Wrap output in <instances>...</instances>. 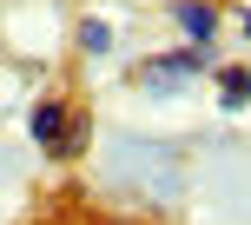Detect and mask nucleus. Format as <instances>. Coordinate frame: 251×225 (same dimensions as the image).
I'll list each match as a JSON object with an SVG mask.
<instances>
[{"label":"nucleus","instance_id":"nucleus-1","mask_svg":"<svg viewBox=\"0 0 251 225\" xmlns=\"http://www.w3.org/2000/svg\"><path fill=\"white\" fill-rule=\"evenodd\" d=\"M205 66H212V47H172V53H159V60H146V66H139V80H146L152 93H172L178 80L205 73Z\"/></svg>","mask_w":251,"mask_h":225},{"label":"nucleus","instance_id":"nucleus-2","mask_svg":"<svg viewBox=\"0 0 251 225\" xmlns=\"http://www.w3.org/2000/svg\"><path fill=\"white\" fill-rule=\"evenodd\" d=\"M66 112H73V106H66L60 93L33 100V112H26V133H33V146H40V152H53V146H60V133H66Z\"/></svg>","mask_w":251,"mask_h":225},{"label":"nucleus","instance_id":"nucleus-3","mask_svg":"<svg viewBox=\"0 0 251 225\" xmlns=\"http://www.w3.org/2000/svg\"><path fill=\"white\" fill-rule=\"evenodd\" d=\"M172 20L185 33V47H212V33H218V7L212 0H172Z\"/></svg>","mask_w":251,"mask_h":225},{"label":"nucleus","instance_id":"nucleus-4","mask_svg":"<svg viewBox=\"0 0 251 225\" xmlns=\"http://www.w3.org/2000/svg\"><path fill=\"white\" fill-rule=\"evenodd\" d=\"M218 106H225V112H245L251 106V73H245V66H218Z\"/></svg>","mask_w":251,"mask_h":225},{"label":"nucleus","instance_id":"nucleus-5","mask_svg":"<svg viewBox=\"0 0 251 225\" xmlns=\"http://www.w3.org/2000/svg\"><path fill=\"white\" fill-rule=\"evenodd\" d=\"M86 139H93V119L73 106V112H66V133H60V146H53L47 159H79V152H86Z\"/></svg>","mask_w":251,"mask_h":225},{"label":"nucleus","instance_id":"nucleus-6","mask_svg":"<svg viewBox=\"0 0 251 225\" xmlns=\"http://www.w3.org/2000/svg\"><path fill=\"white\" fill-rule=\"evenodd\" d=\"M79 47H86V60H106V53H113V27H106L100 13H86V20H79Z\"/></svg>","mask_w":251,"mask_h":225},{"label":"nucleus","instance_id":"nucleus-7","mask_svg":"<svg viewBox=\"0 0 251 225\" xmlns=\"http://www.w3.org/2000/svg\"><path fill=\"white\" fill-rule=\"evenodd\" d=\"M245 33H251V13H245Z\"/></svg>","mask_w":251,"mask_h":225}]
</instances>
